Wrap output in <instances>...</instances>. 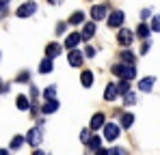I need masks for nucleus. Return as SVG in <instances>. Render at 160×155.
<instances>
[{"mask_svg":"<svg viewBox=\"0 0 160 155\" xmlns=\"http://www.w3.org/2000/svg\"><path fill=\"white\" fill-rule=\"evenodd\" d=\"M112 73L115 76H119L121 80H132L134 76H136V69H134V65H115L112 67Z\"/></svg>","mask_w":160,"mask_h":155,"instance_id":"nucleus-1","label":"nucleus"},{"mask_svg":"<svg viewBox=\"0 0 160 155\" xmlns=\"http://www.w3.org/2000/svg\"><path fill=\"white\" fill-rule=\"evenodd\" d=\"M35 13H37V2H35V0H28L24 4H20L18 11H15V15H18L20 20H26V17L35 15Z\"/></svg>","mask_w":160,"mask_h":155,"instance_id":"nucleus-2","label":"nucleus"},{"mask_svg":"<svg viewBox=\"0 0 160 155\" xmlns=\"http://www.w3.org/2000/svg\"><path fill=\"white\" fill-rule=\"evenodd\" d=\"M106 15H108V7L106 4H95V7H91V17H93L95 22L106 20Z\"/></svg>","mask_w":160,"mask_h":155,"instance_id":"nucleus-3","label":"nucleus"},{"mask_svg":"<svg viewBox=\"0 0 160 155\" xmlns=\"http://www.w3.org/2000/svg\"><path fill=\"white\" fill-rule=\"evenodd\" d=\"M104 138H106L108 142H115V140L119 138V127H117L115 123H106V125H104Z\"/></svg>","mask_w":160,"mask_h":155,"instance_id":"nucleus-4","label":"nucleus"},{"mask_svg":"<svg viewBox=\"0 0 160 155\" xmlns=\"http://www.w3.org/2000/svg\"><path fill=\"white\" fill-rule=\"evenodd\" d=\"M123 20H126L123 11H112L110 17H108V26H110V28H119V26L123 24Z\"/></svg>","mask_w":160,"mask_h":155,"instance_id":"nucleus-5","label":"nucleus"},{"mask_svg":"<svg viewBox=\"0 0 160 155\" xmlns=\"http://www.w3.org/2000/svg\"><path fill=\"white\" fill-rule=\"evenodd\" d=\"M28 142L32 144V147H37L39 142H41V129H37V127H32L30 131H28V136H24Z\"/></svg>","mask_w":160,"mask_h":155,"instance_id":"nucleus-6","label":"nucleus"},{"mask_svg":"<svg viewBox=\"0 0 160 155\" xmlns=\"http://www.w3.org/2000/svg\"><path fill=\"white\" fill-rule=\"evenodd\" d=\"M117 41H119L121 45H130V43H132V32H130V30H126V28H123V30H119Z\"/></svg>","mask_w":160,"mask_h":155,"instance_id":"nucleus-7","label":"nucleus"},{"mask_svg":"<svg viewBox=\"0 0 160 155\" xmlns=\"http://www.w3.org/2000/svg\"><path fill=\"white\" fill-rule=\"evenodd\" d=\"M69 65L72 67H80L82 65V52H78L76 48L69 52Z\"/></svg>","mask_w":160,"mask_h":155,"instance_id":"nucleus-8","label":"nucleus"},{"mask_svg":"<svg viewBox=\"0 0 160 155\" xmlns=\"http://www.w3.org/2000/svg\"><path fill=\"white\" fill-rule=\"evenodd\" d=\"M78 43H80V35H78V32H72V35H67V39H65V48L74 50Z\"/></svg>","mask_w":160,"mask_h":155,"instance_id":"nucleus-9","label":"nucleus"},{"mask_svg":"<svg viewBox=\"0 0 160 155\" xmlns=\"http://www.w3.org/2000/svg\"><path fill=\"white\" fill-rule=\"evenodd\" d=\"M154 82H156L154 78H143V80H141V84H138V88H141L143 93H149V91L154 88Z\"/></svg>","mask_w":160,"mask_h":155,"instance_id":"nucleus-10","label":"nucleus"},{"mask_svg":"<svg viewBox=\"0 0 160 155\" xmlns=\"http://www.w3.org/2000/svg\"><path fill=\"white\" fill-rule=\"evenodd\" d=\"M119 95V91H117V84H106V91H104V97H106L108 101H112L115 97Z\"/></svg>","mask_w":160,"mask_h":155,"instance_id":"nucleus-11","label":"nucleus"},{"mask_svg":"<svg viewBox=\"0 0 160 155\" xmlns=\"http://www.w3.org/2000/svg\"><path fill=\"white\" fill-rule=\"evenodd\" d=\"M56 110H58V101H56V99H48V103L41 108L43 114H52V112H56Z\"/></svg>","mask_w":160,"mask_h":155,"instance_id":"nucleus-12","label":"nucleus"},{"mask_svg":"<svg viewBox=\"0 0 160 155\" xmlns=\"http://www.w3.org/2000/svg\"><path fill=\"white\" fill-rule=\"evenodd\" d=\"M100 127H104V114L102 112L93 114V119H91V129H100Z\"/></svg>","mask_w":160,"mask_h":155,"instance_id":"nucleus-13","label":"nucleus"},{"mask_svg":"<svg viewBox=\"0 0 160 155\" xmlns=\"http://www.w3.org/2000/svg\"><path fill=\"white\" fill-rule=\"evenodd\" d=\"M95 35V24L91 22V24H84V28H82V35H80V39H91Z\"/></svg>","mask_w":160,"mask_h":155,"instance_id":"nucleus-14","label":"nucleus"},{"mask_svg":"<svg viewBox=\"0 0 160 155\" xmlns=\"http://www.w3.org/2000/svg\"><path fill=\"white\" fill-rule=\"evenodd\" d=\"M46 54H48V58H56V56H58V54H61V45H58V43H50V45H48V48H46Z\"/></svg>","mask_w":160,"mask_h":155,"instance_id":"nucleus-15","label":"nucleus"},{"mask_svg":"<svg viewBox=\"0 0 160 155\" xmlns=\"http://www.w3.org/2000/svg\"><path fill=\"white\" fill-rule=\"evenodd\" d=\"M15 106H18L20 110H28V108H30V101H28L26 95H18V99H15Z\"/></svg>","mask_w":160,"mask_h":155,"instance_id":"nucleus-16","label":"nucleus"},{"mask_svg":"<svg viewBox=\"0 0 160 155\" xmlns=\"http://www.w3.org/2000/svg\"><path fill=\"white\" fill-rule=\"evenodd\" d=\"M80 82H82V86H87V88H89V86L93 84V73H91V71H82Z\"/></svg>","mask_w":160,"mask_h":155,"instance_id":"nucleus-17","label":"nucleus"},{"mask_svg":"<svg viewBox=\"0 0 160 155\" xmlns=\"http://www.w3.org/2000/svg\"><path fill=\"white\" fill-rule=\"evenodd\" d=\"M39 71L41 73H50L52 71V58H43L41 65H39Z\"/></svg>","mask_w":160,"mask_h":155,"instance_id":"nucleus-18","label":"nucleus"},{"mask_svg":"<svg viewBox=\"0 0 160 155\" xmlns=\"http://www.w3.org/2000/svg\"><path fill=\"white\" fill-rule=\"evenodd\" d=\"M100 147H102V138H98V136H91V138H89V149H91V151H98Z\"/></svg>","mask_w":160,"mask_h":155,"instance_id":"nucleus-19","label":"nucleus"},{"mask_svg":"<svg viewBox=\"0 0 160 155\" xmlns=\"http://www.w3.org/2000/svg\"><path fill=\"white\" fill-rule=\"evenodd\" d=\"M136 35H138L141 39H147V37H149V26H147V24H138V28H136Z\"/></svg>","mask_w":160,"mask_h":155,"instance_id":"nucleus-20","label":"nucleus"},{"mask_svg":"<svg viewBox=\"0 0 160 155\" xmlns=\"http://www.w3.org/2000/svg\"><path fill=\"white\" fill-rule=\"evenodd\" d=\"M121 60H123L126 65H134V54L130 50H123L121 52Z\"/></svg>","mask_w":160,"mask_h":155,"instance_id":"nucleus-21","label":"nucleus"},{"mask_svg":"<svg viewBox=\"0 0 160 155\" xmlns=\"http://www.w3.org/2000/svg\"><path fill=\"white\" fill-rule=\"evenodd\" d=\"M84 22V13L82 11H76L72 17H69V24H82Z\"/></svg>","mask_w":160,"mask_h":155,"instance_id":"nucleus-22","label":"nucleus"},{"mask_svg":"<svg viewBox=\"0 0 160 155\" xmlns=\"http://www.w3.org/2000/svg\"><path fill=\"white\" fill-rule=\"evenodd\" d=\"M117 91H119L121 95H126V93L130 91V80H121V82L117 84Z\"/></svg>","mask_w":160,"mask_h":155,"instance_id":"nucleus-23","label":"nucleus"},{"mask_svg":"<svg viewBox=\"0 0 160 155\" xmlns=\"http://www.w3.org/2000/svg\"><path fill=\"white\" fill-rule=\"evenodd\" d=\"M132 123H134V116L132 114H123V116H121V127H132Z\"/></svg>","mask_w":160,"mask_h":155,"instance_id":"nucleus-24","label":"nucleus"},{"mask_svg":"<svg viewBox=\"0 0 160 155\" xmlns=\"http://www.w3.org/2000/svg\"><path fill=\"white\" fill-rule=\"evenodd\" d=\"M24 142H26V140H24V136H15V138L11 140V149H20Z\"/></svg>","mask_w":160,"mask_h":155,"instance_id":"nucleus-25","label":"nucleus"},{"mask_svg":"<svg viewBox=\"0 0 160 155\" xmlns=\"http://www.w3.org/2000/svg\"><path fill=\"white\" fill-rule=\"evenodd\" d=\"M46 99H56V86H48L46 88Z\"/></svg>","mask_w":160,"mask_h":155,"instance_id":"nucleus-26","label":"nucleus"},{"mask_svg":"<svg viewBox=\"0 0 160 155\" xmlns=\"http://www.w3.org/2000/svg\"><path fill=\"white\" fill-rule=\"evenodd\" d=\"M123 101L128 103V106H132V103L136 101V95H134V93H130V91H128V93H126V95H123Z\"/></svg>","mask_w":160,"mask_h":155,"instance_id":"nucleus-27","label":"nucleus"},{"mask_svg":"<svg viewBox=\"0 0 160 155\" xmlns=\"http://www.w3.org/2000/svg\"><path fill=\"white\" fill-rule=\"evenodd\" d=\"M152 30H154V32H158V30H160V17H158V15H156L154 22H152Z\"/></svg>","mask_w":160,"mask_h":155,"instance_id":"nucleus-28","label":"nucleus"},{"mask_svg":"<svg viewBox=\"0 0 160 155\" xmlns=\"http://www.w3.org/2000/svg\"><path fill=\"white\" fill-rule=\"evenodd\" d=\"M28 78H30V73H28V71H22V73L18 76V82H28Z\"/></svg>","mask_w":160,"mask_h":155,"instance_id":"nucleus-29","label":"nucleus"},{"mask_svg":"<svg viewBox=\"0 0 160 155\" xmlns=\"http://www.w3.org/2000/svg\"><path fill=\"white\" fill-rule=\"evenodd\" d=\"M89 138H91V136H89V129H82V134H80V140H82V142H89Z\"/></svg>","mask_w":160,"mask_h":155,"instance_id":"nucleus-30","label":"nucleus"},{"mask_svg":"<svg viewBox=\"0 0 160 155\" xmlns=\"http://www.w3.org/2000/svg\"><path fill=\"white\" fill-rule=\"evenodd\" d=\"M84 56L93 58V56H95V50H93V48H84Z\"/></svg>","mask_w":160,"mask_h":155,"instance_id":"nucleus-31","label":"nucleus"},{"mask_svg":"<svg viewBox=\"0 0 160 155\" xmlns=\"http://www.w3.org/2000/svg\"><path fill=\"white\" fill-rule=\"evenodd\" d=\"M108 155H123V149H110Z\"/></svg>","mask_w":160,"mask_h":155,"instance_id":"nucleus-32","label":"nucleus"},{"mask_svg":"<svg viewBox=\"0 0 160 155\" xmlns=\"http://www.w3.org/2000/svg\"><path fill=\"white\" fill-rule=\"evenodd\" d=\"M95 155H108V151H106V149H102V147H100V149L95 151Z\"/></svg>","mask_w":160,"mask_h":155,"instance_id":"nucleus-33","label":"nucleus"},{"mask_svg":"<svg viewBox=\"0 0 160 155\" xmlns=\"http://www.w3.org/2000/svg\"><path fill=\"white\" fill-rule=\"evenodd\" d=\"M50 4H61V0H48Z\"/></svg>","mask_w":160,"mask_h":155,"instance_id":"nucleus-34","label":"nucleus"},{"mask_svg":"<svg viewBox=\"0 0 160 155\" xmlns=\"http://www.w3.org/2000/svg\"><path fill=\"white\" fill-rule=\"evenodd\" d=\"M0 155H9V151L7 149H0Z\"/></svg>","mask_w":160,"mask_h":155,"instance_id":"nucleus-35","label":"nucleus"},{"mask_svg":"<svg viewBox=\"0 0 160 155\" xmlns=\"http://www.w3.org/2000/svg\"><path fill=\"white\" fill-rule=\"evenodd\" d=\"M32 155H46V153H43V151H35Z\"/></svg>","mask_w":160,"mask_h":155,"instance_id":"nucleus-36","label":"nucleus"},{"mask_svg":"<svg viewBox=\"0 0 160 155\" xmlns=\"http://www.w3.org/2000/svg\"><path fill=\"white\" fill-rule=\"evenodd\" d=\"M0 84H2V80H0Z\"/></svg>","mask_w":160,"mask_h":155,"instance_id":"nucleus-37","label":"nucleus"}]
</instances>
